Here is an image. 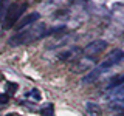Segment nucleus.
<instances>
[{
    "label": "nucleus",
    "mask_w": 124,
    "mask_h": 116,
    "mask_svg": "<svg viewBox=\"0 0 124 116\" xmlns=\"http://www.w3.org/2000/svg\"><path fill=\"white\" fill-rule=\"evenodd\" d=\"M45 33H46V28H45L44 23H34V25L28 26V28L19 31V33L14 34L13 37H9L8 39V45H11V46H22V45L31 44V42L44 37Z\"/></svg>",
    "instance_id": "1"
},
{
    "label": "nucleus",
    "mask_w": 124,
    "mask_h": 116,
    "mask_svg": "<svg viewBox=\"0 0 124 116\" xmlns=\"http://www.w3.org/2000/svg\"><path fill=\"white\" fill-rule=\"evenodd\" d=\"M25 11V6L20 3H13V5L8 6L5 17H3V29H11L13 26L17 23V20L20 19V15Z\"/></svg>",
    "instance_id": "2"
},
{
    "label": "nucleus",
    "mask_w": 124,
    "mask_h": 116,
    "mask_svg": "<svg viewBox=\"0 0 124 116\" xmlns=\"http://www.w3.org/2000/svg\"><path fill=\"white\" fill-rule=\"evenodd\" d=\"M123 60H124V51H121V50H113L112 54H108L106 59L101 62L99 68L104 71V70H107V68H110V67L118 65L119 62H123Z\"/></svg>",
    "instance_id": "3"
},
{
    "label": "nucleus",
    "mask_w": 124,
    "mask_h": 116,
    "mask_svg": "<svg viewBox=\"0 0 124 116\" xmlns=\"http://www.w3.org/2000/svg\"><path fill=\"white\" fill-rule=\"evenodd\" d=\"M106 46H107L106 40H95V42H92V44L87 45L85 54H88V56H96V54H99L101 51H104Z\"/></svg>",
    "instance_id": "4"
},
{
    "label": "nucleus",
    "mask_w": 124,
    "mask_h": 116,
    "mask_svg": "<svg viewBox=\"0 0 124 116\" xmlns=\"http://www.w3.org/2000/svg\"><path fill=\"white\" fill-rule=\"evenodd\" d=\"M39 13H31V14H28L26 17H23L22 20H20V23H19V28H25V26H30V25H33L34 22H37L39 20Z\"/></svg>",
    "instance_id": "5"
},
{
    "label": "nucleus",
    "mask_w": 124,
    "mask_h": 116,
    "mask_svg": "<svg viewBox=\"0 0 124 116\" xmlns=\"http://www.w3.org/2000/svg\"><path fill=\"white\" fill-rule=\"evenodd\" d=\"M81 53H82V50H81V48H71V50H68V51L61 53L59 54V59H62V60H70V59H75L78 54H81Z\"/></svg>",
    "instance_id": "6"
},
{
    "label": "nucleus",
    "mask_w": 124,
    "mask_h": 116,
    "mask_svg": "<svg viewBox=\"0 0 124 116\" xmlns=\"http://www.w3.org/2000/svg\"><path fill=\"white\" fill-rule=\"evenodd\" d=\"M85 111L88 116H101V107L95 102H87L85 104Z\"/></svg>",
    "instance_id": "7"
},
{
    "label": "nucleus",
    "mask_w": 124,
    "mask_h": 116,
    "mask_svg": "<svg viewBox=\"0 0 124 116\" xmlns=\"http://www.w3.org/2000/svg\"><path fill=\"white\" fill-rule=\"evenodd\" d=\"M123 84H124V74H115V76L112 77L110 80H108V85H107V88H108V90H112V88L121 87Z\"/></svg>",
    "instance_id": "8"
},
{
    "label": "nucleus",
    "mask_w": 124,
    "mask_h": 116,
    "mask_svg": "<svg viewBox=\"0 0 124 116\" xmlns=\"http://www.w3.org/2000/svg\"><path fill=\"white\" fill-rule=\"evenodd\" d=\"M101 73H102V70H101L99 67H98V68H95V70H92V71L82 79V82H84V84H90V82H93V80H96V77H99V76H101Z\"/></svg>",
    "instance_id": "9"
},
{
    "label": "nucleus",
    "mask_w": 124,
    "mask_h": 116,
    "mask_svg": "<svg viewBox=\"0 0 124 116\" xmlns=\"http://www.w3.org/2000/svg\"><path fill=\"white\" fill-rule=\"evenodd\" d=\"M16 91H17V84H13V82H11V84L6 85V94L8 96L13 94V93H16Z\"/></svg>",
    "instance_id": "10"
},
{
    "label": "nucleus",
    "mask_w": 124,
    "mask_h": 116,
    "mask_svg": "<svg viewBox=\"0 0 124 116\" xmlns=\"http://www.w3.org/2000/svg\"><path fill=\"white\" fill-rule=\"evenodd\" d=\"M30 98L34 99V101H40V93H39V90H33L30 91Z\"/></svg>",
    "instance_id": "11"
},
{
    "label": "nucleus",
    "mask_w": 124,
    "mask_h": 116,
    "mask_svg": "<svg viewBox=\"0 0 124 116\" xmlns=\"http://www.w3.org/2000/svg\"><path fill=\"white\" fill-rule=\"evenodd\" d=\"M42 115H46V116H51L53 115V107H44V110H42Z\"/></svg>",
    "instance_id": "12"
},
{
    "label": "nucleus",
    "mask_w": 124,
    "mask_h": 116,
    "mask_svg": "<svg viewBox=\"0 0 124 116\" xmlns=\"http://www.w3.org/2000/svg\"><path fill=\"white\" fill-rule=\"evenodd\" d=\"M8 101H9V96H8L6 93H3V94H0V105H3V104H6Z\"/></svg>",
    "instance_id": "13"
},
{
    "label": "nucleus",
    "mask_w": 124,
    "mask_h": 116,
    "mask_svg": "<svg viewBox=\"0 0 124 116\" xmlns=\"http://www.w3.org/2000/svg\"><path fill=\"white\" fill-rule=\"evenodd\" d=\"M2 17H5V2H0V19Z\"/></svg>",
    "instance_id": "14"
},
{
    "label": "nucleus",
    "mask_w": 124,
    "mask_h": 116,
    "mask_svg": "<svg viewBox=\"0 0 124 116\" xmlns=\"http://www.w3.org/2000/svg\"><path fill=\"white\" fill-rule=\"evenodd\" d=\"M123 96H124V84L121 85V88L116 91V98H123Z\"/></svg>",
    "instance_id": "15"
},
{
    "label": "nucleus",
    "mask_w": 124,
    "mask_h": 116,
    "mask_svg": "<svg viewBox=\"0 0 124 116\" xmlns=\"http://www.w3.org/2000/svg\"><path fill=\"white\" fill-rule=\"evenodd\" d=\"M6 116H19L17 113H9V115H6Z\"/></svg>",
    "instance_id": "16"
},
{
    "label": "nucleus",
    "mask_w": 124,
    "mask_h": 116,
    "mask_svg": "<svg viewBox=\"0 0 124 116\" xmlns=\"http://www.w3.org/2000/svg\"><path fill=\"white\" fill-rule=\"evenodd\" d=\"M115 116H124V113H119V115H115Z\"/></svg>",
    "instance_id": "17"
}]
</instances>
